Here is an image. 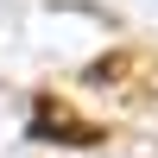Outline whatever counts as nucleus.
Masks as SVG:
<instances>
[{"instance_id":"1","label":"nucleus","mask_w":158,"mask_h":158,"mask_svg":"<svg viewBox=\"0 0 158 158\" xmlns=\"http://www.w3.org/2000/svg\"><path fill=\"white\" fill-rule=\"evenodd\" d=\"M89 82L114 89V95H127V101H146V95H158V63L146 51H120V57H101L95 70H89Z\"/></svg>"},{"instance_id":"2","label":"nucleus","mask_w":158,"mask_h":158,"mask_svg":"<svg viewBox=\"0 0 158 158\" xmlns=\"http://www.w3.org/2000/svg\"><path fill=\"white\" fill-rule=\"evenodd\" d=\"M38 133H44V139H70V146H95V127H82V120H76V114H63V108H51V101H44V108H38Z\"/></svg>"}]
</instances>
